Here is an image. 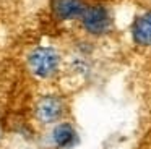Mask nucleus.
I'll return each instance as SVG.
<instances>
[{"label": "nucleus", "mask_w": 151, "mask_h": 149, "mask_svg": "<svg viewBox=\"0 0 151 149\" xmlns=\"http://www.w3.org/2000/svg\"><path fill=\"white\" fill-rule=\"evenodd\" d=\"M81 18V24L86 32L93 36H102L111 31L112 28V18L107 8L102 5H89L85 8Z\"/></svg>", "instance_id": "1"}, {"label": "nucleus", "mask_w": 151, "mask_h": 149, "mask_svg": "<svg viewBox=\"0 0 151 149\" xmlns=\"http://www.w3.org/2000/svg\"><path fill=\"white\" fill-rule=\"evenodd\" d=\"M29 68L36 76L39 78H49L57 71L60 63V57L54 49L50 47H39L31 52L28 58Z\"/></svg>", "instance_id": "2"}, {"label": "nucleus", "mask_w": 151, "mask_h": 149, "mask_svg": "<svg viewBox=\"0 0 151 149\" xmlns=\"http://www.w3.org/2000/svg\"><path fill=\"white\" fill-rule=\"evenodd\" d=\"M63 104L57 96H44L36 105V117L42 123H54L62 117Z\"/></svg>", "instance_id": "3"}, {"label": "nucleus", "mask_w": 151, "mask_h": 149, "mask_svg": "<svg viewBox=\"0 0 151 149\" xmlns=\"http://www.w3.org/2000/svg\"><path fill=\"white\" fill-rule=\"evenodd\" d=\"M85 0H50L52 15L62 21L80 18L85 11Z\"/></svg>", "instance_id": "4"}, {"label": "nucleus", "mask_w": 151, "mask_h": 149, "mask_svg": "<svg viewBox=\"0 0 151 149\" xmlns=\"http://www.w3.org/2000/svg\"><path fill=\"white\" fill-rule=\"evenodd\" d=\"M132 37L140 45H151V13L138 16L132 26Z\"/></svg>", "instance_id": "5"}, {"label": "nucleus", "mask_w": 151, "mask_h": 149, "mask_svg": "<svg viewBox=\"0 0 151 149\" xmlns=\"http://www.w3.org/2000/svg\"><path fill=\"white\" fill-rule=\"evenodd\" d=\"M52 138L59 148H67V146L73 144V141H75V130L70 123H59L54 128Z\"/></svg>", "instance_id": "6"}]
</instances>
